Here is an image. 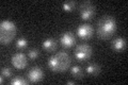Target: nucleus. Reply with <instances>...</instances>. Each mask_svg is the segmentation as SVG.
<instances>
[{
	"instance_id": "nucleus-11",
	"label": "nucleus",
	"mask_w": 128,
	"mask_h": 85,
	"mask_svg": "<svg viewBox=\"0 0 128 85\" xmlns=\"http://www.w3.org/2000/svg\"><path fill=\"white\" fill-rule=\"evenodd\" d=\"M58 47V42L57 39H54L52 37L46 38L43 42V48L45 49L47 52H54Z\"/></svg>"
},
{
	"instance_id": "nucleus-5",
	"label": "nucleus",
	"mask_w": 128,
	"mask_h": 85,
	"mask_svg": "<svg viewBox=\"0 0 128 85\" xmlns=\"http://www.w3.org/2000/svg\"><path fill=\"white\" fill-rule=\"evenodd\" d=\"M79 15L83 20H90L95 15V6L91 1H83L79 5Z\"/></svg>"
},
{
	"instance_id": "nucleus-9",
	"label": "nucleus",
	"mask_w": 128,
	"mask_h": 85,
	"mask_svg": "<svg viewBox=\"0 0 128 85\" xmlns=\"http://www.w3.org/2000/svg\"><path fill=\"white\" fill-rule=\"evenodd\" d=\"M60 43H61V45L63 47L70 48L76 44V37H75V35L70 31L64 32V33H62L61 36H60Z\"/></svg>"
},
{
	"instance_id": "nucleus-1",
	"label": "nucleus",
	"mask_w": 128,
	"mask_h": 85,
	"mask_svg": "<svg viewBox=\"0 0 128 85\" xmlns=\"http://www.w3.org/2000/svg\"><path fill=\"white\" fill-rule=\"evenodd\" d=\"M70 56L66 51H58L48 59L47 66L51 71L63 72L70 68Z\"/></svg>"
},
{
	"instance_id": "nucleus-2",
	"label": "nucleus",
	"mask_w": 128,
	"mask_h": 85,
	"mask_svg": "<svg viewBox=\"0 0 128 85\" xmlns=\"http://www.w3.org/2000/svg\"><path fill=\"white\" fill-rule=\"evenodd\" d=\"M116 21L110 15H105L97 22V34L99 38L108 39L116 31Z\"/></svg>"
},
{
	"instance_id": "nucleus-16",
	"label": "nucleus",
	"mask_w": 128,
	"mask_h": 85,
	"mask_svg": "<svg viewBox=\"0 0 128 85\" xmlns=\"http://www.w3.org/2000/svg\"><path fill=\"white\" fill-rule=\"evenodd\" d=\"M76 7V2L75 1H66L62 3V9L65 12H72L74 11V9Z\"/></svg>"
},
{
	"instance_id": "nucleus-10",
	"label": "nucleus",
	"mask_w": 128,
	"mask_h": 85,
	"mask_svg": "<svg viewBox=\"0 0 128 85\" xmlns=\"http://www.w3.org/2000/svg\"><path fill=\"white\" fill-rule=\"evenodd\" d=\"M111 47L114 51L121 52L126 49V39L123 37H116L111 43Z\"/></svg>"
},
{
	"instance_id": "nucleus-15",
	"label": "nucleus",
	"mask_w": 128,
	"mask_h": 85,
	"mask_svg": "<svg viewBox=\"0 0 128 85\" xmlns=\"http://www.w3.org/2000/svg\"><path fill=\"white\" fill-rule=\"evenodd\" d=\"M10 83L12 85H26V84H28V81L26 79H24L22 77L17 76V77H15V78L11 79Z\"/></svg>"
},
{
	"instance_id": "nucleus-8",
	"label": "nucleus",
	"mask_w": 128,
	"mask_h": 85,
	"mask_svg": "<svg viewBox=\"0 0 128 85\" xmlns=\"http://www.w3.org/2000/svg\"><path fill=\"white\" fill-rule=\"evenodd\" d=\"M27 77H28L29 82L31 83L41 82L44 78V71L40 66H34L27 72Z\"/></svg>"
},
{
	"instance_id": "nucleus-7",
	"label": "nucleus",
	"mask_w": 128,
	"mask_h": 85,
	"mask_svg": "<svg viewBox=\"0 0 128 85\" xmlns=\"http://www.w3.org/2000/svg\"><path fill=\"white\" fill-rule=\"evenodd\" d=\"M76 33H77L79 38L86 40V39H90L92 36H93L94 29L90 23H82V25L78 26Z\"/></svg>"
},
{
	"instance_id": "nucleus-18",
	"label": "nucleus",
	"mask_w": 128,
	"mask_h": 85,
	"mask_svg": "<svg viewBox=\"0 0 128 85\" xmlns=\"http://www.w3.org/2000/svg\"><path fill=\"white\" fill-rule=\"evenodd\" d=\"M1 76H3L4 78H10L12 76V70L9 67H2L1 68Z\"/></svg>"
},
{
	"instance_id": "nucleus-20",
	"label": "nucleus",
	"mask_w": 128,
	"mask_h": 85,
	"mask_svg": "<svg viewBox=\"0 0 128 85\" xmlns=\"http://www.w3.org/2000/svg\"><path fill=\"white\" fill-rule=\"evenodd\" d=\"M67 84H75V82H74V81H67Z\"/></svg>"
},
{
	"instance_id": "nucleus-6",
	"label": "nucleus",
	"mask_w": 128,
	"mask_h": 85,
	"mask_svg": "<svg viewBox=\"0 0 128 85\" xmlns=\"http://www.w3.org/2000/svg\"><path fill=\"white\" fill-rule=\"evenodd\" d=\"M11 63L14 68L20 70V69H24V68L27 67L28 60H27V56L24 54L22 52H16L11 58Z\"/></svg>"
},
{
	"instance_id": "nucleus-13",
	"label": "nucleus",
	"mask_w": 128,
	"mask_h": 85,
	"mask_svg": "<svg viewBox=\"0 0 128 85\" xmlns=\"http://www.w3.org/2000/svg\"><path fill=\"white\" fill-rule=\"evenodd\" d=\"M70 74L73 77H75L76 79H82L84 77V74H83V70L81 67L79 66H73L70 68Z\"/></svg>"
},
{
	"instance_id": "nucleus-19",
	"label": "nucleus",
	"mask_w": 128,
	"mask_h": 85,
	"mask_svg": "<svg viewBox=\"0 0 128 85\" xmlns=\"http://www.w3.org/2000/svg\"><path fill=\"white\" fill-rule=\"evenodd\" d=\"M3 78H4L3 76H1V78H0V83H1V84H3V82H4V79H3Z\"/></svg>"
},
{
	"instance_id": "nucleus-14",
	"label": "nucleus",
	"mask_w": 128,
	"mask_h": 85,
	"mask_svg": "<svg viewBox=\"0 0 128 85\" xmlns=\"http://www.w3.org/2000/svg\"><path fill=\"white\" fill-rule=\"evenodd\" d=\"M15 46L19 50H22V49H25V48H27V46H28V40H27V38L26 37H19L17 40H16Z\"/></svg>"
},
{
	"instance_id": "nucleus-12",
	"label": "nucleus",
	"mask_w": 128,
	"mask_h": 85,
	"mask_svg": "<svg viewBox=\"0 0 128 85\" xmlns=\"http://www.w3.org/2000/svg\"><path fill=\"white\" fill-rule=\"evenodd\" d=\"M86 71L91 76H97L100 72V66L96 63H91L86 66Z\"/></svg>"
},
{
	"instance_id": "nucleus-3",
	"label": "nucleus",
	"mask_w": 128,
	"mask_h": 85,
	"mask_svg": "<svg viewBox=\"0 0 128 85\" xmlns=\"http://www.w3.org/2000/svg\"><path fill=\"white\" fill-rule=\"evenodd\" d=\"M17 28L15 22L11 20H2L0 23V43L2 45H9L14 39Z\"/></svg>"
},
{
	"instance_id": "nucleus-17",
	"label": "nucleus",
	"mask_w": 128,
	"mask_h": 85,
	"mask_svg": "<svg viewBox=\"0 0 128 85\" xmlns=\"http://www.w3.org/2000/svg\"><path fill=\"white\" fill-rule=\"evenodd\" d=\"M38 55H40V51H38V49H36V48H31L29 50V52H28V56H29L31 60L38 59Z\"/></svg>"
},
{
	"instance_id": "nucleus-4",
	"label": "nucleus",
	"mask_w": 128,
	"mask_h": 85,
	"mask_svg": "<svg viewBox=\"0 0 128 85\" xmlns=\"http://www.w3.org/2000/svg\"><path fill=\"white\" fill-rule=\"evenodd\" d=\"M74 55L77 61L79 62H84V61L89 60L92 55V47L89 44H79L76 46L75 51H74Z\"/></svg>"
}]
</instances>
